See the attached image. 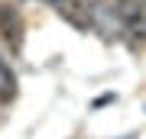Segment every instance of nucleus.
Listing matches in <instances>:
<instances>
[{
  "instance_id": "1",
  "label": "nucleus",
  "mask_w": 146,
  "mask_h": 139,
  "mask_svg": "<svg viewBox=\"0 0 146 139\" xmlns=\"http://www.w3.org/2000/svg\"><path fill=\"white\" fill-rule=\"evenodd\" d=\"M91 29L98 36H104L107 42L127 36L123 23H120V13H117V3H110V0H91Z\"/></svg>"
},
{
  "instance_id": "2",
  "label": "nucleus",
  "mask_w": 146,
  "mask_h": 139,
  "mask_svg": "<svg viewBox=\"0 0 146 139\" xmlns=\"http://www.w3.org/2000/svg\"><path fill=\"white\" fill-rule=\"evenodd\" d=\"M114 3L123 23V32L146 45V0H114Z\"/></svg>"
},
{
  "instance_id": "3",
  "label": "nucleus",
  "mask_w": 146,
  "mask_h": 139,
  "mask_svg": "<svg viewBox=\"0 0 146 139\" xmlns=\"http://www.w3.org/2000/svg\"><path fill=\"white\" fill-rule=\"evenodd\" d=\"M23 36H26V26H23L20 10L10 3H0V39L10 45V52L23 49Z\"/></svg>"
},
{
  "instance_id": "4",
  "label": "nucleus",
  "mask_w": 146,
  "mask_h": 139,
  "mask_svg": "<svg viewBox=\"0 0 146 139\" xmlns=\"http://www.w3.org/2000/svg\"><path fill=\"white\" fill-rule=\"evenodd\" d=\"M55 13L81 32L91 29V0H55Z\"/></svg>"
},
{
  "instance_id": "5",
  "label": "nucleus",
  "mask_w": 146,
  "mask_h": 139,
  "mask_svg": "<svg viewBox=\"0 0 146 139\" xmlns=\"http://www.w3.org/2000/svg\"><path fill=\"white\" fill-rule=\"evenodd\" d=\"M16 91H20V84H16V74H13V68L10 62L3 58V52H0V103H13L16 100Z\"/></svg>"
}]
</instances>
